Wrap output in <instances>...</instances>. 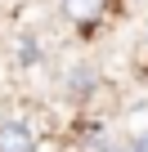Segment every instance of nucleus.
Here are the masks:
<instances>
[{"label": "nucleus", "mask_w": 148, "mask_h": 152, "mask_svg": "<svg viewBox=\"0 0 148 152\" xmlns=\"http://www.w3.org/2000/svg\"><path fill=\"white\" fill-rule=\"evenodd\" d=\"M58 14L81 40H94L126 14V0H58Z\"/></svg>", "instance_id": "f257e3e1"}, {"label": "nucleus", "mask_w": 148, "mask_h": 152, "mask_svg": "<svg viewBox=\"0 0 148 152\" xmlns=\"http://www.w3.org/2000/svg\"><path fill=\"white\" fill-rule=\"evenodd\" d=\"M63 90H67V99H90V94H99V76H94V67L67 72V76H63Z\"/></svg>", "instance_id": "7ed1b4c3"}, {"label": "nucleus", "mask_w": 148, "mask_h": 152, "mask_svg": "<svg viewBox=\"0 0 148 152\" xmlns=\"http://www.w3.org/2000/svg\"><path fill=\"white\" fill-rule=\"evenodd\" d=\"M126 152H148V130L130 134V139H126Z\"/></svg>", "instance_id": "20e7f679"}, {"label": "nucleus", "mask_w": 148, "mask_h": 152, "mask_svg": "<svg viewBox=\"0 0 148 152\" xmlns=\"http://www.w3.org/2000/svg\"><path fill=\"white\" fill-rule=\"evenodd\" d=\"M99 152H126V139H108V143H103Z\"/></svg>", "instance_id": "423d86ee"}, {"label": "nucleus", "mask_w": 148, "mask_h": 152, "mask_svg": "<svg viewBox=\"0 0 148 152\" xmlns=\"http://www.w3.org/2000/svg\"><path fill=\"white\" fill-rule=\"evenodd\" d=\"M135 76H139V81H148V36H144V58L135 63Z\"/></svg>", "instance_id": "39448f33"}, {"label": "nucleus", "mask_w": 148, "mask_h": 152, "mask_svg": "<svg viewBox=\"0 0 148 152\" xmlns=\"http://www.w3.org/2000/svg\"><path fill=\"white\" fill-rule=\"evenodd\" d=\"M45 130L36 116H0V152H40Z\"/></svg>", "instance_id": "f03ea898"}]
</instances>
